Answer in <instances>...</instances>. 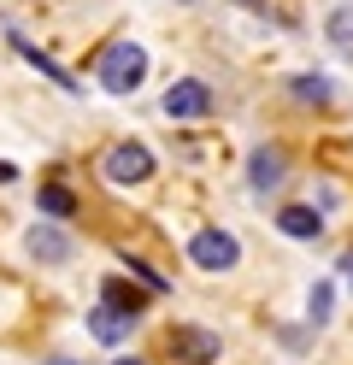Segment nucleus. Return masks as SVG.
I'll return each mask as SVG.
<instances>
[{
  "mask_svg": "<svg viewBox=\"0 0 353 365\" xmlns=\"http://www.w3.org/2000/svg\"><path fill=\"white\" fill-rule=\"evenodd\" d=\"M324 30H329V41H336V48H353V6H336Z\"/></svg>",
  "mask_w": 353,
  "mask_h": 365,
  "instance_id": "15",
  "label": "nucleus"
},
{
  "mask_svg": "<svg viewBox=\"0 0 353 365\" xmlns=\"http://www.w3.org/2000/svg\"><path fill=\"white\" fill-rule=\"evenodd\" d=\"M124 271H130V277H141V283H148L153 294H165V289H171V283H165V277H159L153 265H141V259H130V254H124Z\"/></svg>",
  "mask_w": 353,
  "mask_h": 365,
  "instance_id": "16",
  "label": "nucleus"
},
{
  "mask_svg": "<svg viewBox=\"0 0 353 365\" xmlns=\"http://www.w3.org/2000/svg\"><path fill=\"white\" fill-rule=\"evenodd\" d=\"M212 106H218V95H212V83H200V77H177L171 88H165V101H159V112H165L171 124L212 118Z\"/></svg>",
  "mask_w": 353,
  "mask_h": 365,
  "instance_id": "2",
  "label": "nucleus"
},
{
  "mask_svg": "<svg viewBox=\"0 0 353 365\" xmlns=\"http://www.w3.org/2000/svg\"><path fill=\"white\" fill-rule=\"evenodd\" d=\"M36 212H47V218H77V195H71L65 182H41V189H36Z\"/></svg>",
  "mask_w": 353,
  "mask_h": 365,
  "instance_id": "10",
  "label": "nucleus"
},
{
  "mask_svg": "<svg viewBox=\"0 0 353 365\" xmlns=\"http://www.w3.org/2000/svg\"><path fill=\"white\" fill-rule=\"evenodd\" d=\"M130 324H135V318L112 312L106 301H101V307H88V336H94V341H106V348H118V341H130Z\"/></svg>",
  "mask_w": 353,
  "mask_h": 365,
  "instance_id": "7",
  "label": "nucleus"
},
{
  "mask_svg": "<svg viewBox=\"0 0 353 365\" xmlns=\"http://www.w3.org/2000/svg\"><path fill=\"white\" fill-rule=\"evenodd\" d=\"M12 48H18L24 59H30V65H36V71H41V77H53L59 88H83V83H77V77H71V71H59V65H53V59H47L41 48H30V41H24V36H12Z\"/></svg>",
  "mask_w": 353,
  "mask_h": 365,
  "instance_id": "12",
  "label": "nucleus"
},
{
  "mask_svg": "<svg viewBox=\"0 0 353 365\" xmlns=\"http://www.w3.org/2000/svg\"><path fill=\"white\" fill-rule=\"evenodd\" d=\"M282 177H289L282 148H253V153H247V189H253V195H277Z\"/></svg>",
  "mask_w": 353,
  "mask_h": 365,
  "instance_id": "6",
  "label": "nucleus"
},
{
  "mask_svg": "<svg viewBox=\"0 0 353 365\" xmlns=\"http://www.w3.org/2000/svg\"><path fill=\"white\" fill-rule=\"evenodd\" d=\"M188 259H195L200 271H235L242 265V242H235L230 230H195L188 236Z\"/></svg>",
  "mask_w": 353,
  "mask_h": 365,
  "instance_id": "5",
  "label": "nucleus"
},
{
  "mask_svg": "<svg viewBox=\"0 0 353 365\" xmlns=\"http://www.w3.org/2000/svg\"><path fill=\"white\" fill-rule=\"evenodd\" d=\"M165 341H171L177 365H218V359H224V336L206 330V324H171Z\"/></svg>",
  "mask_w": 353,
  "mask_h": 365,
  "instance_id": "4",
  "label": "nucleus"
},
{
  "mask_svg": "<svg viewBox=\"0 0 353 365\" xmlns=\"http://www.w3.org/2000/svg\"><path fill=\"white\" fill-rule=\"evenodd\" d=\"M235 6H247V12H271V6H265V0H235Z\"/></svg>",
  "mask_w": 353,
  "mask_h": 365,
  "instance_id": "17",
  "label": "nucleus"
},
{
  "mask_svg": "<svg viewBox=\"0 0 353 365\" xmlns=\"http://www.w3.org/2000/svg\"><path fill=\"white\" fill-rule=\"evenodd\" d=\"M289 95H295L300 106H329V101H336V83L318 77V71H306V77H295V83H289Z\"/></svg>",
  "mask_w": 353,
  "mask_h": 365,
  "instance_id": "11",
  "label": "nucleus"
},
{
  "mask_svg": "<svg viewBox=\"0 0 353 365\" xmlns=\"http://www.w3.org/2000/svg\"><path fill=\"white\" fill-rule=\"evenodd\" d=\"M112 365H148V359H141V354H124V359H112Z\"/></svg>",
  "mask_w": 353,
  "mask_h": 365,
  "instance_id": "18",
  "label": "nucleus"
},
{
  "mask_svg": "<svg viewBox=\"0 0 353 365\" xmlns=\"http://www.w3.org/2000/svg\"><path fill=\"white\" fill-rule=\"evenodd\" d=\"M12 177H18V171H12V165H0V182H12Z\"/></svg>",
  "mask_w": 353,
  "mask_h": 365,
  "instance_id": "19",
  "label": "nucleus"
},
{
  "mask_svg": "<svg viewBox=\"0 0 353 365\" xmlns=\"http://www.w3.org/2000/svg\"><path fill=\"white\" fill-rule=\"evenodd\" d=\"M101 177L112 182V189H135V182H148V177H153V148H148V142H118V148H106Z\"/></svg>",
  "mask_w": 353,
  "mask_h": 365,
  "instance_id": "3",
  "label": "nucleus"
},
{
  "mask_svg": "<svg viewBox=\"0 0 353 365\" xmlns=\"http://www.w3.org/2000/svg\"><path fill=\"white\" fill-rule=\"evenodd\" d=\"M53 365H71V359H53Z\"/></svg>",
  "mask_w": 353,
  "mask_h": 365,
  "instance_id": "20",
  "label": "nucleus"
},
{
  "mask_svg": "<svg viewBox=\"0 0 353 365\" xmlns=\"http://www.w3.org/2000/svg\"><path fill=\"white\" fill-rule=\"evenodd\" d=\"M329 312H336V289H329V283H318V289H312V301H306V324H312V330H324V324H329Z\"/></svg>",
  "mask_w": 353,
  "mask_h": 365,
  "instance_id": "14",
  "label": "nucleus"
},
{
  "mask_svg": "<svg viewBox=\"0 0 353 365\" xmlns=\"http://www.w3.org/2000/svg\"><path fill=\"white\" fill-rule=\"evenodd\" d=\"M24 242H30V254H36L41 265H65V259H71V236H65V230H53V224H36V230L24 236Z\"/></svg>",
  "mask_w": 353,
  "mask_h": 365,
  "instance_id": "9",
  "label": "nucleus"
},
{
  "mask_svg": "<svg viewBox=\"0 0 353 365\" xmlns=\"http://www.w3.org/2000/svg\"><path fill=\"white\" fill-rule=\"evenodd\" d=\"M148 83V48L141 41H112L101 53V88L106 95H135Z\"/></svg>",
  "mask_w": 353,
  "mask_h": 365,
  "instance_id": "1",
  "label": "nucleus"
},
{
  "mask_svg": "<svg viewBox=\"0 0 353 365\" xmlns=\"http://www.w3.org/2000/svg\"><path fill=\"white\" fill-rule=\"evenodd\" d=\"M277 230L295 236V242H318V236H324V212H318V207H282V212H277Z\"/></svg>",
  "mask_w": 353,
  "mask_h": 365,
  "instance_id": "8",
  "label": "nucleus"
},
{
  "mask_svg": "<svg viewBox=\"0 0 353 365\" xmlns=\"http://www.w3.org/2000/svg\"><path fill=\"white\" fill-rule=\"evenodd\" d=\"M101 294H106V307H112V312H124V318H141V312H148V294H135V289H124L118 277H112V283H106Z\"/></svg>",
  "mask_w": 353,
  "mask_h": 365,
  "instance_id": "13",
  "label": "nucleus"
}]
</instances>
